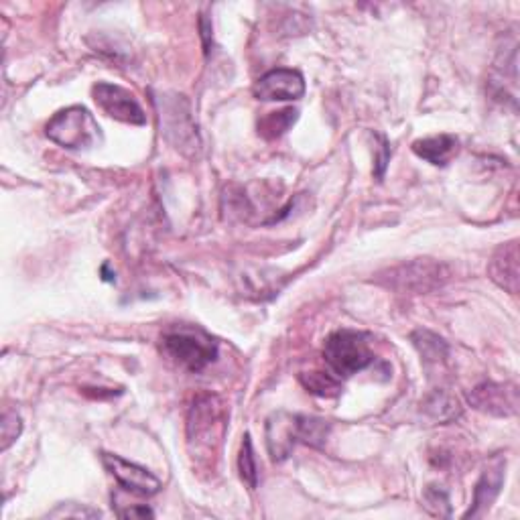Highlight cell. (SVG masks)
Wrapping results in <instances>:
<instances>
[{"instance_id":"9c48e42d","label":"cell","mask_w":520,"mask_h":520,"mask_svg":"<svg viewBox=\"0 0 520 520\" xmlns=\"http://www.w3.org/2000/svg\"><path fill=\"white\" fill-rule=\"evenodd\" d=\"M100 458L106 472L118 482L120 488L147 498L155 496L161 490V480L155 474H151L147 468H141L133 462L120 458V455L108 451H102Z\"/></svg>"},{"instance_id":"6da1fadb","label":"cell","mask_w":520,"mask_h":520,"mask_svg":"<svg viewBox=\"0 0 520 520\" xmlns=\"http://www.w3.org/2000/svg\"><path fill=\"white\" fill-rule=\"evenodd\" d=\"M226 433V411L218 397L202 395L193 401L187 415V449L191 460L214 468Z\"/></svg>"},{"instance_id":"52a82bcc","label":"cell","mask_w":520,"mask_h":520,"mask_svg":"<svg viewBox=\"0 0 520 520\" xmlns=\"http://www.w3.org/2000/svg\"><path fill=\"white\" fill-rule=\"evenodd\" d=\"M468 403L490 417H514L518 413V386L514 382H482L468 395Z\"/></svg>"},{"instance_id":"44dd1931","label":"cell","mask_w":520,"mask_h":520,"mask_svg":"<svg viewBox=\"0 0 520 520\" xmlns=\"http://www.w3.org/2000/svg\"><path fill=\"white\" fill-rule=\"evenodd\" d=\"M423 506L431 516L449 518L451 516V504L449 494L441 486H427L423 492Z\"/></svg>"},{"instance_id":"d4e9b609","label":"cell","mask_w":520,"mask_h":520,"mask_svg":"<svg viewBox=\"0 0 520 520\" xmlns=\"http://www.w3.org/2000/svg\"><path fill=\"white\" fill-rule=\"evenodd\" d=\"M200 27H202V37H204V47H206V53H210V33H212V25L208 23L206 17H202L200 21Z\"/></svg>"},{"instance_id":"e0dca14e","label":"cell","mask_w":520,"mask_h":520,"mask_svg":"<svg viewBox=\"0 0 520 520\" xmlns=\"http://www.w3.org/2000/svg\"><path fill=\"white\" fill-rule=\"evenodd\" d=\"M295 431H297V443L321 449L330 437L332 425L311 415H295Z\"/></svg>"},{"instance_id":"4fadbf2b","label":"cell","mask_w":520,"mask_h":520,"mask_svg":"<svg viewBox=\"0 0 520 520\" xmlns=\"http://www.w3.org/2000/svg\"><path fill=\"white\" fill-rule=\"evenodd\" d=\"M295 445H297L295 415L283 411L271 415L267 421V447L271 453V460L277 464L285 462Z\"/></svg>"},{"instance_id":"9a60e30c","label":"cell","mask_w":520,"mask_h":520,"mask_svg":"<svg viewBox=\"0 0 520 520\" xmlns=\"http://www.w3.org/2000/svg\"><path fill=\"white\" fill-rule=\"evenodd\" d=\"M421 413L433 423H453L462 417V405L447 390H433L421 401Z\"/></svg>"},{"instance_id":"cb8c5ba5","label":"cell","mask_w":520,"mask_h":520,"mask_svg":"<svg viewBox=\"0 0 520 520\" xmlns=\"http://www.w3.org/2000/svg\"><path fill=\"white\" fill-rule=\"evenodd\" d=\"M120 518H153L155 512L149 506H130L126 510H116Z\"/></svg>"},{"instance_id":"8fae6325","label":"cell","mask_w":520,"mask_h":520,"mask_svg":"<svg viewBox=\"0 0 520 520\" xmlns=\"http://www.w3.org/2000/svg\"><path fill=\"white\" fill-rule=\"evenodd\" d=\"M305 94V80L299 72L279 68L265 74L254 84L256 100L263 102H287L299 100Z\"/></svg>"},{"instance_id":"7c38bea8","label":"cell","mask_w":520,"mask_h":520,"mask_svg":"<svg viewBox=\"0 0 520 520\" xmlns=\"http://www.w3.org/2000/svg\"><path fill=\"white\" fill-rule=\"evenodd\" d=\"M488 277L510 295L518 293V242L510 240L496 248L488 263Z\"/></svg>"},{"instance_id":"603a6c76","label":"cell","mask_w":520,"mask_h":520,"mask_svg":"<svg viewBox=\"0 0 520 520\" xmlns=\"http://www.w3.org/2000/svg\"><path fill=\"white\" fill-rule=\"evenodd\" d=\"M49 516L51 518H57V516H65V518H72V516L74 518H98L102 514L98 510H92V508H86V506H80V504H78L76 510H70V504H61Z\"/></svg>"},{"instance_id":"2e32d148","label":"cell","mask_w":520,"mask_h":520,"mask_svg":"<svg viewBox=\"0 0 520 520\" xmlns=\"http://www.w3.org/2000/svg\"><path fill=\"white\" fill-rule=\"evenodd\" d=\"M411 342L417 348V352H419V356L423 360V366L427 370L441 368L447 362L449 346L437 334H433L429 330H417V332L411 334Z\"/></svg>"},{"instance_id":"7a4b0ae2","label":"cell","mask_w":520,"mask_h":520,"mask_svg":"<svg viewBox=\"0 0 520 520\" xmlns=\"http://www.w3.org/2000/svg\"><path fill=\"white\" fill-rule=\"evenodd\" d=\"M449 279L451 271L447 265L437 263L433 258H417L378 273L374 281L397 293L421 295L441 289Z\"/></svg>"},{"instance_id":"ac0fdd59","label":"cell","mask_w":520,"mask_h":520,"mask_svg":"<svg viewBox=\"0 0 520 520\" xmlns=\"http://www.w3.org/2000/svg\"><path fill=\"white\" fill-rule=\"evenodd\" d=\"M299 380L305 386L307 393L321 397V399H332V397H338L342 393L340 378L336 374H330V372H321V370L303 372L299 376Z\"/></svg>"},{"instance_id":"7402d4cb","label":"cell","mask_w":520,"mask_h":520,"mask_svg":"<svg viewBox=\"0 0 520 520\" xmlns=\"http://www.w3.org/2000/svg\"><path fill=\"white\" fill-rule=\"evenodd\" d=\"M21 431H23L21 417L13 411H7L3 415V427H0V439H3L0 441V447H3V451H7L19 439Z\"/></svg>"},{"instance_id":"d6986e66","label":"cell","mask_w":520,"mask_h":520,"mask_svg":"<svg viewBox=\"0 0 520 520\" xmlns=\"http://www.w3.org/2000/svg\"><path fill=\"white\" fill-rule=\"evenodd\" d=\"M297 116H299V112L293 108H287L281 112H271L267 118L260 120L258 133L267 139H279L295 124Z\"/></svg>"},{"instance_id":"30bf717a","label":"cell","mask_w":520,"mask_h":520,"mask_svg":"<svg viewBox=\"0 0 520 520\" xmlns=\"http://www.w3.org/2000/svg\"><path fill=\"white\" fill-rule=\"evenodd\" d=\"M506 480V458L502 453L492 455L488 460V464L482 470V476L474 488V500H472V508L464 514V518H480L484 516L492 504L496 502V498L502 492Z\"/></svg>"},{"instance_id":"ba28073f","label":"cell","mask_w":520,"mask_h":520,"mask_svg":"<svg viewBox=\"0 0 520 520\" xmlns=\"http://www.w3.org/2000/svg\"><path fill=\"white\" fill-rule=\"evenodd\" d=\"M92 96H94V102L100 106V110L104 114H108L110 118L126 122V124H135V126L147 124L145 110L128 90L108 84V82H98L92 88Z\"/></svg>"},{"instance_id":"277c9868","label":"cell","mask_w":520,"mask_h":520,"mask_svg":"<svg viewBox=\"0 0 520 520\" xmlns=\"http://www.w3.org/2000/svg\"><path fill=\"white\" fill-rule=\"evenodd\" d=\"M163 352L189 372H202L218 358L216 340L200 328L179 325L161 338Z\"/></svg>"},{"instance_id":"3957f363","label":"cell","mask_w":520,"mask_h":520,"mask_svg":"<svg viewBox=\"0 0 520 520\" xmlns=\"http://www.w3.org/2000/svg\"><path fill=\"white\" fill-rule=\"evenodd\" d=\"M45 135L59 147L70 151H86L102 143L100 126L94 114L84 106L59 110L45 126Z\"/></svg>"},{"instance_id":"8992f818","label":"cell","mask_w":520,"mask_h":520,"mask_svg":"<svg viewBox=\"0 0 520 520\" xmlns=\"http://www.w3.org/2000/svg\"><path fill=\"white\" fill-rule=\"evenodd\" d=\"M159 118H161V135L179 151H195L200 147L198 130H195L189 104L183 96H161L157 100Z\"/></svg>"},{"instance_id":"5bb4252c","label":"cell","mask_w":520,"mask_h":520,"mask_svg":"<svg viewBox=\"0 0 520 520\" xmlns=\"http://www.w3.org/2000/svg\"><path fill=\"white\" fill-rule=\"evenodd\" d=\"M458 149L460 143L453 135H437L413 143V153L435 167H445L455 155H458Z\"/></svg>"},{"instance_id":"5b68a950","label":"cell","mask_w":520,"mask_h":520,"mask_svg":"<svg viewBox=\"0 0 520 520\" xmlns=\"http://www.w3.org/2000/svg\"><path fill=\"white\" fill-rule=\"evenodd\" d=\"M323 360L338 378H350L370 364L376 356L370 348V336L356 330L334 332L323 344Z\"/></svg>"},{"instance_id":"ffe728a7","label":"cell","mask_w":520,"mask_h":520,"mask_svg":"<svg viewBox=\"0 0 520 520\" xmlns=\"http://www.w3.org/2000/svg\"><path fill=\"white\" fill-rule=\"evenodd\" d=\"M238 472H240L242 482H244L250 490H254L256 484H258V466H256V455H254L252 441H250V435H248V433L244 435V441H242V447H240Z\"/></svg>"}]
</instances>
